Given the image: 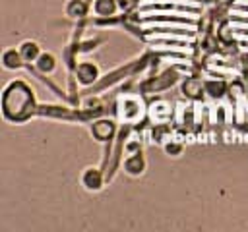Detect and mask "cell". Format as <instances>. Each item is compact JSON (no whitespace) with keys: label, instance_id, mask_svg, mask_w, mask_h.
<instances>
[{"label":"cell","instance_id":"8992f818","mask_svg":"<svg viewBox=\"0 0 248 232\" xmlns=\"http://www.w3.org/2000/svg\"><path fill=\"white\" fill-rule=\"evenodd\" d=\"M203 89H205V85H203L202 79H198V77H188V79L184 81V85H182L184 95L190 97V99L202 97V91H203Z\"/></svg>","mask_w":248,"mask_h":232},{"label":"cell","instance_id":"7c38bea8","mask_svg":"<svg viewBox=\"0 0 248 232\" xmlns=\"http://www.w3.org/2000/svg\"><path fill=\"white\" fill-rule=\"evenodd\" d=\"M225 87H227V85H225V81H221V79H219V81H207V83H205V91H207L211 97L223 95V93H225Z\"/></svg>","mask_w":248,"mask_h":232},{"label":"cell","instance_id":"30bf717a","mask_svg":"<svg viewBox=\"0 0 248 232\" xmlns=\"http://www.w3.org/2000/svg\"><path fill=\"white\" fill-rule=\"evenodd\" d=\"M35 64H37V70H39L41 73H52L54 68H56V60H54V56L48 54V52L41 54V56L35 60Z\"/></svg>","mask_w":248,"mask_h":232},{"label":"cell","instance_id":"8fae6325","mask_svg":"<svg viewBox=\"0 0 248 232\" xmlns=\"http://www.w3.org/2000/svg\"><path fill=\"white\" fill-rule=\"evenodd\" d=\"M85 12H87V4L83 0H68V4H66V15H70V17L76 19V17H83Z\"/></svg>","mask_w":248,"mask_h":232},{"label":"cell","instance_id":"ba28073f","mask_svg":"<svg viewBox=\"0 0 248 232\" xmlns=\"http://www.w3.org/2000/svg\"><path fill=\"white\" fill-rule=\"evenodd\" d=\"M19 52H21V56H23L25 62H35V60L41 56V52H39V44H37L35 41H25V43H21Z\"/></svg>","mask_w":248,"mask_h":232},{"label":"cell","instance_id":"5b68a950","mask_svg":"<svg viewBox=\"0 0 248 232\" xmlns=\"http://www.w3.org/2000/svg\"><path fill=\"white\" fill-rule=\"evenodd\" d=\"M143 168H145V160H143V157H141L140 153H134V155H130V157L124 160V170H126L130 176L141 174Z\"/></svg>","mask_w":248,"mask_h":232},{"label":"cell","instance_id":"277c9868","mask_svg":"<svg viewBox=\"0 0 248 232\" xmlns=\"http://www.w3.org/2000/svg\"><path fill=\"white\" fill-rule=\"evenodd\" d=\"M81 184L87 189H99L103 186V174L99 168H85V172L81 174Z\"/></svg>","mask_w":248,"mask_h":232},{"label":"cell","instance_id":"9c48e42d","mask_svg":"<svg viewBox=\"0 0 248 232\" xmlns=\"http://www.w3.org/2000/svg\"><path fill=\"white\" fill-rule=\"evenodd\" d=\"M95 14L97 15H103V17H107V15H114V12H116V8H118V2L116 0H95Z\"/></svg>","mask_w":248,"mask_h":232},{"label":"cell","instance_id":"5bb4252c","mask_svg":"<svg viewBox=\"0 0 248 232\" xmlns=\"http://www.w3.org/2000/svg\"><path fill=\"white\" fill-rule=\"evenodd\" d=\"M116 2H118V8H120V10H124V12L132 10V8L138 4V0H116Z\"/></svg>","mask_w":248,"mask_h":232},{"label":"cell","instance_id":"3957f363","mask_svg":"<svg viewBox=\"0 0 248 232\" xmlns=\"http://www.w3.org/2000/svg\"><path fill=\"white\" fill-rule=\"evenodd\" d=\"M91 133L97 141H108L112 135H114V124L107 118H101L97 122H93L91 126Z\"/></svg>","mask_w":248,"mask_h":232},{"label":"cell","instance_id":"7a4b0ae2","mask_svg":"<svg viewBox=\"0 0 248 232\" xmlns=\"http://www.w3.org/2000/svg\"><path fill=\"white\" fill-rule=\"evenodd\" d=\"M76 75H78L79 83L89 85V83H93L99 77V68L93 62H81V64L76 66Z\"/></svg>","mask_w":248,"mask_h":232},{"label":"cell","instance_id":"4fadbf2b","mask_svg":"<svg viewBox=\"0 0 248 232\" xmlns=\"http://www.w3.org/2000/svg\"><path fill=\"white\" fill-rule=\"evenodd\" d=\"M165 151H167L169 155H180L182 145H180V143H167V145H165Z\"/></svg>","mask_w":248,"mask_h":232},{"label":"cell","instance_id":"52a82bcc","mask_svg":"<svg viewBox=\"0 0 248 232\" xmlns=\"http://www.w3.org/2000/svg\"><path fill=\"white\" fill-rule=\"evenodd\" d=\"M21 62H23V56H21L19 50L16 52V48H10V50H6L2 54V66L6 70H16V68L21 66Z\"/></svg>","mask_w":248,"mask_h":232},{"label":"cell","instance_id":"6da1fadb","mask_svg":"<svg viewBox=\"0 0 248 232\" xmlns=\"http://www.w3.org/2000/svg\"><path fill=\"white\" fill-rule=\"evenodd\" d=\"M35 110V97L27 83L12 81L2 95V112L12 122L27 120Z\"/></svg>","mask_w":248,"mask_h":232}]
</instances>
